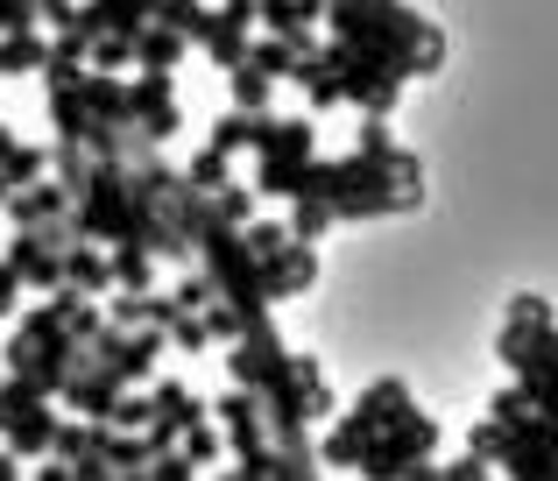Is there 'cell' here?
I'll return each mask as SVG.
<instances>
[{
    "label": "cell",
    "mask_w": 558,
    "mask_h": 481,
    "mask_svg": "<svg viewBox=\"0 0 558 481\" xmlns=\"http://www.w3.org/2000/svg\"><path fill=\"white\" fill-rule=\"evenodd\" d=\"M8 375H28L36 389H50V397H64V383H71V369L85 361V340L64 326V318L50 312V304H36V312L14 326V340H8Z\"/></svg>",
    "instance_id": "1"
},
{
    "label": "cell",
    "mask_w": 558,
    "mask_h": 481,
    "mask_svg": "<svg viewBox=\"0 0 558 481\" xmlns=\"http://www.w3.org/2000/svg\"><path fill=\"white\" fill-rule=\"evenodd\" d=\"M198 269L213 276L219 298H227L233 312H247V318H262L276 304L269 284H262V262H255V248H247V235L233 220H219V213L198 227Z\"/></svg>",
    "instance_id": "2"
},
{
    "label": "cell",
    "mask_w": 558,
    "mask_h": 481,
    "mask_svg": "<svg viewBox=\"0 0 558 481\" xmlns=\"http://www.w3.org/2000/svg\"><path fill=\"white\" fill-rule=\"evenodd\" d=\"M432 454H438V425H432L424 411H410V418H396V425H381L375 440H368V454H361V474H368V481L438 474V468H432Z\"/></svg>",
    "instance_id": "3"
},
{
    "label": "cell",
    "mask_w": 558,
    "mask_h": 481,
    "mask_svg": "<svg viewBox=\"0 0 558 481\" xmlns=\"http://www.w3.org/2000/svg\"><path fill=\"white\" fill-rule=\"evenodd\" d=\"M227 375H233V383H247V389H262V397L290 383V347H283V333H276L269 312L247 318L241 340H227Z\"/></svg>",
    "instance_id": "4"
},
{
    "label": "cell",
    "mask_w": 558,
    "mask_h": 481,
    "mask_svg": "<svg viewBox=\"0 0 558 481\" xmlns=\"http://www.w3.org/2000/svg\"><path fill=\"white\" fill-rule=\"evenodd\" d=\"M163 340H170L163 326H113V318H107V333L93 340V361H99V369H113L121 383H156Z\"/></svg>",
    "instance_id": "5"
},
{
    "label": "cell",
    "mask_w": 558,
    "mask_h": 481,
    "mask_svg": "<svg viewBox=\"0 0 558 481\" xmlns=\"http://www.w3.org/2000/svg\"><path fill=\"white\" fill-rule=\"evenodd\" d=\"M558 326L551 318V304L545 298H517L509 304V318H502V333H495V354H502V369L517 375V369H531V354H537V340Z\"/></svg>",
    "instance_id": "6"
},
{
    "label": "cell",
    "mask_w": 558,
    "mask_h": 481,
    "mask_svg": "<svg viewBox=\"0 0 558 481\" xmlns=\"http://www.w3.org/2000/svg\"><path fill=\"white\" fill-rule=\"evenodd\" d=\"M219 432H227V454H255V446H269V404H262V389L233 383L227 397H219Z\"/></svg>",
    "instance_id": "7"
},
{
    "label": "cell",
    "mask_w": 558,
    "mask_h": 481,
    "mask_svg": "<svg viewBox=\"0 0 558 481\" xmlns=\"http://www.w3.org/2000/svg\"><path fill=\"white\" fill-rule=\"evenodd\" d=\"M128 107H135V128L156 135V142H170L184 128L178 93H170V71H135V79H128Z\"/></svg>",
    "instance_id": "8"
},
{
    "label": "cell",
    "mask_w": 558,
    "mask_h": 481,
    "mask_svg": "<svg viewBox=\"0 0 558 481\" xmlns=\"http://www.w3.org/2000/svg\"><path fill=\"white\" fill-rule=\"evenodd\" d=\"M247 43H255V0H219V8H213V28H205L198 50L213 57L219 71H233L247 57Z\"/></svg>",
    "instance_id": "9"
},
{
    "label": "cell",
    "mask_w": 558,
    "mask_h": 481,
    "mask_svg": "<svg viewBox=\"0 0 558 481\" xmlns=\"http://www.w3.org/2000/svg\"><path fill=\"white\" fill-rule=\"evenodd\" d=\"M8 262H14V276H22L28 290H57V284H64V248L43 235V227H14Z\"/></svg>",
    "instance_id": "10"
},
{
    "label": "cell",
    "mask_w": 558,
    "mask_h": 481,
    "mask_svg": "<svg viewBox=\"0 0 558 481\" xmlns=\"http://www.w3.org/2000/svg\"><path fill=\"white\" fill-rule=\"evenodd\" d=\"M262 284H269V298H276V304H283V298H304V290L318 284V255H312V241L290 235L283 248H269V255H262Z\"/></svg>",
    "instance_id": "11"
},
{
    "label": "cell",
    "mask_w": 558,
    "mask_h": 481,
    "mask_svg": "<svg viewBox=\"0 0 558 481\" xmlns=\"http://www.w3.org/2000/svg\"><path fill=\"white\" fill-rule=\"evenodd\" d=\"M121 389H128V383H121L113 369H99V361H93V347H85V361L71 369V383H64V404H71L78 418H113Z\"/></svg>",
    "instance_id": "12"
},
{
    "label": "cell",
    "mask_w": 558,
    "mask_h": 481,
    "mask_svg": "<svg viewBox=\"0 0 558 481\" xmlns=\"http://www.w3.org/2000/svg\"><path fill=\"white\" fill-rule=\"evenodd\" d=\"M0 213H8V227H43V220H57V213H71V192H64V184H14V192H8V206H0Z\"/></svg>",
    "instance_id": "13"
},
{
    "label": "cell",
    "mask_w": 558,
    "mask_h": 481,
    "mask_svg": "<svg viewBox=\"0 0 558 481\" xmlns=\"http://www.w3.org/2000/svg\"><path fill=\"white\" fill-rule=\"evenodd\" d=\"M410 411H417V404H410V383H403V375H375V383L354 397V418H361L368 432L396 425V418H410Z\"/></svg>",
    "instance_id": "14"
},
{
    "label": "cell",
    "mask_w": 558,
    "mask_h": 481,
    "mask_svg": "<svg viewBox=\"0 0 558 481\" xmlns=\"http://www.w3.org/2000/svg\"><path fill=\"white\" fill-rule=\"evenodd\" d=\"M57 425H64V418H57V411H50V397H43L36 411H22V418L8 425V446H14L22 460H50V446H57Z\"/></svg>",
    "instance_id": "15"
},
{
    "label": "cell",
    "mask_w": 558,
    "mask_h": 481,
    "mask_svg": "<svg viewBox=\"0 0 558 481\" xmlns=\"http://www.w3.org/2000/svg\"><path fill=\"white\" fill-rule=\"evenodd\" d=\"M64 284L85 290V298H107L113 290V262L99 255V241H71L64 248Z\"/></svg>",
    "instance_id": "16"
},
{
    "label": "cell",
    "mask_w": 558,
    "mask_h": 481,
    "mask_svg": "<svg viewBox=\"0 0 558 481\" xmlns=\"http://www.w3.org/2000/svg\"><path fill=\"white\" fill-rule=\"evenodd\" d=\"M517 383L531 389V404L537 411H558V326L537 340V354H531V369H517Z\"/></svg>",
    "instance_id": "17"
},
{
    "label": "cell",
    "mask_w": 558,
    "mask_h": 481,
    "mask_svg": "<svg viewBox=\"0 0 558 481\" xmlns=\"http://www.w3.org/2000/svg\"><path fill=\"white\" fill-rule=\"evenodd\" d=\"M184 50H191V36H178L170 22H149V28L135 36V71H178Z\"/></svg>",
    "instance_id": "18"
},
{
    "label": "cell",
    "mask_w": 558,
    "mask_h": 481,
    "mask_svg": "<svg viewBox=\"0 0 558 481\" xmlns=\"http://www.w3.org/2000/svg\"><path fill=\"white\" fill-rule=\"evenodd\" d=\"M50 128H57V142H85V135H93L85 79H78V85H50Z\"/></svg>",
    "instance_id": "19"
},
{
    "label": "cell",
    "mask_w": 558,
    "mask_h": 481,
    "mask_svg": "<svg viewBox=\"0 0 558 481\" xmlns=\"http://www.w3.org/2000/svg\"><path fill=\"white\" fill-rule=\"evenodd\" d=\"M85 107H93V121H107V128H121V121H135V107H128V85L113 79V71H85Z\"/></svg>",
    "instance_id": "20"
},
{
    "label": "cell",
    "mask_w": 558,
    "mask_h": 481,
    "mask_svg": "<svg viewBox=\"0 0 558 481\" xmlns=\"http://www.w3.org/2000/svg\"><path fill=\"white\" fill-rule=\"evenodd\" d=\"M107 262H113V290H156V255L142 241H113Z\"/></svg>",
    "instance_id": "21"
},
{
    "label": "cell",
    "mask_w": 558,
    "mask_h": 481,
    "mask_svg": "<svg viewBox=\"0 0 558 481\" xmlns=\"http://www.w3.org/2000/svg\"><path fill=\"white\" fill-rule=\"evenodd\" d=\"M290 85H304V99H312V113L340 107V79H332V64H326V43H318L312 57H298V79H290Z\"/></svg>",
    "instance_id": "22"
},
{
    "label": "cell",
    "mask_w": 558,
    "mask_h": 481,
    "mask_svg": "<svg viewBox=\"0 0 558 481\" xmlns=\"http://www.w3.org/2000/svg\"><path fill=\"white\" fill-rule=\"evenodd\" d=\"M85 8L99 14V36H107V28H128V36H142V28L156 22V8H163V0H85Z\"/></svg>",
    "instance_id": "23"
},
{
    "label": "cell",
    "mask_w": 558,
    "mask_h": 481,
    "mask_svg": "<svg viewBox=\"0 0 558 481\" xmlns=\"http://www.w3.org/2000/svg\"><path fill=\"white\" fill-rule=\"evenodd\" d=\"M43 57H50V43H43L36 28H8V36H0V79H14V71H43Z\"/></svg>",
    "instance_id": "24"
},
{
    "label": "cell",
    "mask_w": 558,
    "mask_h": 481,
    "mask_svg": "<svg viewBox=\"0 0 558 481\" xmlns=\"http://www.w3.org/2000/svg\"><path fill=\"white\" fill-rule=\"evenodd\" d=\"M247 64H255V71H269L276 85H283V79H298V50H290L283 36H269V28H262V36L247 43Z\"/></svg>",
    "instance_id": "25"
},
{
    "label": "cell",
    "mask_w": 558,
    "mask_h": 481,
    "mask_svg": "<svg viewBox=\"0 0 558 481\" xmlns=\"http://www.w3.org/2000/svg\"><path fill=\"white\" fill-rule=\"evenodd\" d=\"M290 235H298V241H318V235H332V199H318V192H298V199H290Z\"/></svg>",
    "instance_id": "26"
},
{
    "label": "cell",
    "mask_w": 558,
    "mask_h": 481,
    "mask_svg": "<svg viewBox=\"0 0 558 481\" xmlns=\"http://www.w3.org/2000/svg\"><path fill=\"white\" fill-rule=\"evenodd\" d=\"M227 79H233V107H247V113H262V107L276 99V79H269V71H255L247 57H241V64L227 71Z\"/></svg>",
    "instance_id": "27"
},
{
    "label": "cell",
    "mask_w": 558,
    "mask_h": 481,
    "mask_svg": "<svg viewBox=\"0 0 558 481\" xmlns=\"http://www.w3.org/2000/svg\"><path fill=\"white\" fill-rule=\"evenodd\" d=\"M184 178L198 184V192H219V184H233V156L205 142V149H198V156H191V164H184Z\"/></svg>",
    "instance_id": "28"
},
{
    "label": "cell",
    "mask_w": 558,
    "mask_h": 481,
    "mask_svg": "<svg viewBox=\"0 0 558 481\" xmlns=\"http://www.w3.org/2000/svg\"><path fill=\"white\" fill-rule=\"evenodd\" d=\"M156 22H170L178 36L205 43V28H213V8H205V0H163V8H156Z\"/></svg>",
    "instance_id": "29"
},
{
    "label": "cell",
    "mask_w": 558,
    "mask_h": 481,
    "mask_svg": "<svg viewBox=\"0 0 558 481\" xmlns=\"http://www.w3.org/2000/svg\"><path fill=\"white\" fill-rule=\"evenodd\" d=\"M43 397H50V389H36L28 375H8V383H0V440H8V425H14L22 411H36Z\"/></svg>",
    "instance_id": "30"
},
{
    "label": "cell",
    "mask_w": 558,
    "mask_h": 481,
    "mask_svg": "<svg viewBox=\"0 0 558 481\" xmlns=\"http://www.w3.org/2000/svg\"><path fill=\"white\" fill-rule=\"evenodd\" d=\"M178 446H184V454H191V460H198V468H213V460H219V454H227V432H219V425H213V418H191V425H184V440H178Z\"/></svg>",
    "instance_id": "31"
},
{
    "label": "cell",
    "mask_w": 558,
    "mask_h": 481,
    "mask_svg": "<svg viewBox=\"0 0 558 481\" xmlns=\"http://www.w3.org/2000/svg\"><path fill=\"white\" fill-rule=\"evenodd\" d=\"M213 149H227V156H241V149H255V113H247V107H233V113H219V128H213Z\"/></svg>",
    "instance_id": "32"
},
{
    "label": "cell",
    "mask_w": 558,
    "mask_h": 481,
    "mask_svg": "<svg viewBox=\"0 0 558 481\" xmlns=\"http://www.w3.org/2000/svg\"><path fill=\"white\" fill-rule=\"evenodd\" d=\"M466 454H481L488 468H502V460H509V425H502V418H481V425L466 432Z\"/></svg>",
    "instance_id": "33"
},
{
    "label": "cell",
    "mask_w": 558,
    "mask_h": 481,
    "mask_svg": "<svg viewBox=\"0 0 558 481\" xmlns=\"http://www.w3.org/2000/svg\"><path fill=\"white\" fill-rule=\"evenodd\" d=\"M93 64L99 71H135V36H128V28H107V36L93 43Z\"/></svg>",
    "instance_id": "34"
},
{
    "label": "cell",
    "mask_w": 558,
    "mask_h": 481,
    "mask_svg": "<svg viewBox=\"0 0 558 481\" xmlns=\"http://www.w3.org/2000/svg\"><path fill=\"white\" fill-rule=\"evenodd\" d=\"M213 213H219V220H233V227H247V220H255V184H219Z\"/></svg>",
    "instance_id": "35"
},
{
    "label": "cell",
    "mask_w": 558,
    "mask_h": 481,
    "mask_svg": "<svg viewBox=\"0 0 558 481\" xmlns=\"http://www.w3.org/2000/svg\"><path fill=\"white\" fill-rule=\"evenodd\" d=\"M0 178H8V184H36V178H50V149H28V142H22V149L0 164Z\"/></svg>",
    "instance_id": "36"
},
{
    "label": "cell",
    "mask_w": 558,
    "mask_h": 481,
    "mask_svg": "<svg viewBox=\"0 0 558 481\" xmlns=\"http://www.w3.org/2000/svg\"><path fill=\"white\" fill-rule=\"evenodd\" d=\"M170 347H184V354H205V347H213V326H205V312H178V318H170Z\"/></svg>",
    "instance_id": "37"
},
{
    "label": "cell",
    "mask_w": 558,
    "mask_h": 481,
    "mask_svg": "<svg viewBox=\"0 0 558 481\" xmlns=\"http://www.w3.org/2000/svg\"><path fill=\"white\" fill-rule=\"evenodd\" d=\"M191 474H198V460H191L184 446H163V454L142 468V481H191Z\"/></svg>",
    "instance_id": "38"
},
{
    "label": "cell",
    "mask_w": 558,
    "mask_h": 481,
    "mask_svg": "<svg viewBox=\"0 0 558 481\" xmlns=\"http://www.w3.org/2000/svg\"><path fill=\"white\" fill-rule=\"evenodd\" d=\"M205 326H213V347H227V340L247 333V312H233L227 298H213V304H205Z\"/></svg>",
    "instance_id": "39"
},
{
    "label": "cell",
    "mask_w": 558,
    "mask_h": 481,
    "mask_svg": "<svg viewBox=\"0 0 558 481\" xmlns=\"http://www.w3.org/2000/svg\"><path fill=\"white\" fill-rule=\"evenodd\" d=\"M149 418H156V404H149V397H135V383H128V389H121V404H113V418H107V425L149 432Z\"/></svg>",
    "instance_id": "40"
},
{
    "label": "cell",
    "mask_w": 558,
    "mask_h": 481,
    "mask_svg": "<svg viewBox=\"0 0 558 481\" xmlns=\"http://www.w3.org/2000/svg\"><path fill=\"white\" fill-rule=\"evenodd\" d=\"M438 474H446V481H481V474H495V468H488L481 454H460L452 468H438Z\"/></svg>",
    "instance_id": "41"
},
{
    "label": "cell",
    "mask_w": 558,
    "mask_h": 481,
    "mask_svg": "<svg viewBox=\"0 0 558 481\" xmlns=\"http://www.w3.org/2000/svg\"><path fill=\"white\" fill-rule=\"evenodd\" d=\"M22 290H28V284H22V276H14V262H0V318L14 312V298H22Z\"/></svg>",
    "instance_id": "42"
},
{
    "label": "cell",
    "mask_w": 558,
    "mask_h": 481,
    "mask_svg": "<svg viewBox=\"0 0 558 481\" xmlns=\"http://www.w3.org/2000/svg\"><path fill=\"white\" fill-rule=\"evenodd\" d=\"M22 474V454H14V446H0V481H14Z\"/></svg>",
    "instance_id": "43"
},
{
    "label": "cell",
    "mask_w": 558,
    "mask_h": 481,
    "mask_svg": "<svg viewBox=\"0 0 558 481\" xmlns=\"http://www.w3.org/2000/svg\"><path fill=\"white\" fill-rule=\"evenodd\" d=\"M14 149H22V142H14V135H8V128H0V164H8V156H14Z\"/></svg>",
    "instance_id": "44"
},
{
    "label": "cell",
    "mask_w": 558,
    "mask_h": 481,
    "mask_svg": "<svg viewBox=\"0 0 558 481\" xmlns=\"http://www.w3.org/2000/svg\"><path fill=\"white\" fill-rule=\"evenodd\" d=\"M57 8H71V0H43V14H57Z\"/></svg>",
    "instance_id": "45"
}]
</instances>
